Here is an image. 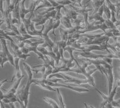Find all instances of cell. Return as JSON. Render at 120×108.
Returning a JSON list of instances; mask_svg holds the SVG:
<instances>
[{
  "mask_svg": "<svg viewBox=\"0 0 120 108\" xmlns=\"http://www.w3.org/2000/svg\"><path fill=\"white\" fill-rule=\"evenodd\" d=\"M22 63H23V68H24L25 70L28 75V79L26 85H25V86L23 87L21 97V99H19V100H20L21 102L23 103L25 108H27L28 103V97L29 95H30V87H31V84L33 83V72L32 71L31 68L30 67V66L28 64H27L25 62L23 61Z\"/></svg>",
  "mask_w": 120,
  "mask_h": 108,
  "instance_id": "cell-1",
  "label": "cell"
},
{
  "mask_svg": "<svg viewBox=\"0 0 120 108\" xmlns=\"http://www.w3.org/2000/svg\"><path fill=\"white\" fill-rule=\"evenodd\" d=\"M76 64L78 67V68L77 70H72V69H71L69 71L75 72V73H78V74H82V75H83L85 77L86 80H88V83L90 85H91L93 87H96V83H95L94 77H93V74H94L96 71H97V69L95 68L91 70H89L88 71H86V68L89 65H91L90 63V62H86L82 65H81L79 64V62L77 63Z\"/></svg>",
  "mask_w": 120,
  "mask_h": 108,
  "instance_id": "cell-2",
  "label": "cell"
},
{
  "mask_svg": "<svg viewBox=\"0 0 120 108\" xmlns=\"http://www.w3.org/2000/svg\"><path fill=\"white\" fill-rule=\"evenodd\" d=\"M43 43V41L33 42L31 41L26 40V41H25V44L24 47L21 49V52H22V53L24 54H28L31 51H33L38 56V59H43L44 56L42 54L38 52L37 51V48H38L39 45H42Z\"/></svg>",
  "mask_w": 120,
  "mask_h": 108,
  "instance_id": "cell-3",
  "label": "cell"
},
{
  "mask_svg": "<svg viewBox=\"0 0 120 108\" xmlns=\"http://www.w3.org/2000/svg\"><path fill=\"white\" fill-rule=\"evenodd\" d=\"M75 54L80 58H84L88 59H92V60H96V59H102L104 60L107 58H111V59H120V57L116 56L115 54H112V53L109 54V55H100L96 54L91 52H75Z\"/></svg>",
  "mask_w": 120,
  "mask_h": 108,
  "instance_id": "cell-4",
  "label": "cell"
},
{
  "mask_svg": "<svg viewBox=\"0 0 120 108\" xmlns=\"http://www.w3.org/2000/svg\"><path fill=\"white\" fill-rule=\"evenodd\" d=\"M44 83L46 84V85L50 86L51 87H63V88H67L70 90L78 92L79 93H82V92H90V90L87 88H77L75 86H70L68 85V83H52V82H50L48 80V79L44 80V79H40Z\"/></svg>",
  "mask_w": 120,
  "mask_h": 108,
  "instance_id": "cell-5",
  "label": "cell"
},
{
  "mask_svg": "<svg viewBox=\"0 0 120 108\" xmlns=\"http://www.w3.org/2000/svg\"><path fill=\"white\" fill-rule=\"evenodd\" d=\"M119 85H120V82H119V80H118V83H116L115 87L112 89V91L111 92V93L109 94H108V96H106V95L104 94L103 93V92H101L100 91H99L98 89L96 88V90L97 91V92L98 94H100V96L102 97V98L104 100V101L103 102L101 107L105 106L108 104H111V103L113 101V98H114L115 96V94H116V91H117Z\"/></svg>",
  "mask_w": 120,
  "mask_h": 108,
  "instance_id": "cell-6",
  "label": "cell"
},
{
  "mask_svg": "<svg viewBox=\"0 0 120 108\" xmlns=\"http://www.w3.org/2000/svg\"><path fill=\"white\" fill-rule=\"evenodd\" d=\"M60 74L63 77V80H65L64 81L61 82V83H71V84H75V85H77L78 86H81V84H86L88 83V82L86 80H81L78 79L76 78H74L72 77L68 76L66 75V74L64 73H60Z\"/></svg>",
  "mask_w": 120,
  "mask_h": 108,
  "instance_id": "cell-7",
  "label": "cell"
},
{
  "mask_svg": "<svg viewBox=\"0 0 120 108\" xmlns=\"http://www.w3.org/2000/svg\"><path fill=\"white\" fill-rule=\"evenodd\" d=\"M107 71V79H108V94L111 93V92L112 90V87H113V81H114V75L113 73V65H109V64H107L106 65L104 66Z\"/></svg>",
  "mask_w": 120,
  "mask_h": 108,
  "instance_id": "cell-8",
  "label": "cell"
},
{
  "mask_svg": "<svg viewBox=\"0 0 120 108\" xmlns=\"http://www.w3.org/2000/svg\"><path fill=\"white\" fill-rule=\"evenodd\" d=\"M10 46H11V50H12L13 56L14 58H18L19 59H22L23 60H26L28 57L31 56L30 54H24L22 53L21 49L18 47V45L15 44L14 42H10Z\"/></svg>",
  "mask_w": 120,
  "mask_h": 108,
  "instance_id": "cell-9",
  "label": "cell"
},
{
  "mask_svg": "<svg viewBox=\"0 0 120 108\" xmlns=\"http://www.w3.org/2000/svg\"><path fill=\"white\" fill-rule=\"evenodd\" d=\"M23 77H24V75H22L21 78H19L16 80V81L15 83H14V85L13 86L12 88L10 89V90L7 92L6 94L4 95V99H9L16 95L17 91H18V88H19V85H20V83H21V80H22V79L23 78Z\"/></svg>",
  "mask_w": 120,
  "mask_h": 108,
  "instance_id": "cell-10",
  "label": "cell"
},
{
  "mask_svg": "<svg viewBox=\"0 0 120 108\" xmlns=\"http://www.w3.org/2000/svg\"><path fill=\"white\" fill-rule=\"evenodd\" d=\"M54 34V42L56 44V45H58V51L59 53H60V56H61V59L62 62L66 59V58L64 57V49L67 47V41H63V40H61L60 41H58L56 40V35Z\"/></svg>",
  "mask_w": 120,
  "mask_h": 108,
  "instance_id": "cell-11",
  "label": "cell"
},
{
  "mask_svg": "<svg viewBox=\"0 0 120 108\" xmlns=\"http://www.w3.org/2000/svg\"><path fill=\"white\" fill-rule=\"evenodd\" d=\"M0 42H1V43L2 48H4V50H5L6 56H7V58L8 59V62H10V63L13 66L15 67V62H14V57L13 56L12 54L10 52L9 49H8V47H7V45L6 39H0Z\"/></svg>",
  "mask_w": 120,
  "mask_h": 108,
  "instance_id": "cell-12",
  "label": "cell"
},
{
  "mask_svg": "<svg viewBox=\"0 0 120 108\" xmlns=\"http://www.w3.org/2000/svg\"><path fill=\"white\" fill-rule=\"evenodd\" d=\"M57 12V10H54L53 11L50 12L48 13L45 14V15H43L42 17V18L40 20L39 22L38 23H36L35 24V26H38V25H45L46 22L48 20H49L50 19H54L56 17V14Z\"/></svg>",
  "mask_w": 120,
  "mask_h": 108,
  "instance_id": "cell-13",
  "label": "cell"
},
{
  "mask_svg": "<svg viewBox=\"0 0 120 108\" xmlns=\"http://www.w3.org/2000/svg\"><path fill=\"white\" fill-rule=\"evenodd\" d=\"M63 10H64V15L66 17L70 18L71 20H76L77 19V17H78V14L77 13L75 10L71 8L70 7H66V6H64L63 8Z\"/></svg>",
  "mask_w": 120,
  "mask_h": 108,
  "instance_id": "cell-14",
  "label": "cell"
},
{
  "mask_svg": "<svg viewBox=\"0 0 120 108\" xmlns=\"http://www.w3.org/2000/svg\"><path fill=\"white\" fill-rule=\"evenodd\" d=\"M37 51L41 54H42L43 56H48V57H49V58H51V59H53V60H55H55H56V56L52 51H48L45 48H43V47H41L37 48Z\"/></svg>",
  "mask_w": 120,
  "mask_h": 108,
  "instance_id": "cell-15",
  "label": "cell"
},
{
  "mask_svg": "<svg viewBox=\"0 0 120 108\" xmlns=\"http://www.w3.org/2000/svg\"><path fill=\"white\" fill-rule=\"evenodd\" d=\"M33 83H34L36 85H38L43 89L50 91H56V88H53L51 86L46 85L40 79H33Z\"/></svg>",
  "mask_w": 120,
  "mask_h": 108,
  "instance_id": "cell-16",
  "label": "cell"
},
{
  "mask_svg": "<svg viewBox=\"0 0 120 108\" xmlns=\"http://www.w3.org/2000/svg\"><path fill=\"white\" fill-rule=\"evenodd\" d=\"M21 1H16L15 5V8L13 10V18L14 19H16L17 20L21 21V18H20V6H19V3Z\"/></svg>",
  "mask_w": 120,
  "mask_h": 108,
  "instance_id": "cell-17",
  "label": "cell"
},
{
  "mask_svg": "<svg viewBox=\"0 0 120 108\" xmlns=\"http://www.w3.org/2000/svg\"><path fill=\"white\" fill-rule=\"evenodd\" d=\"M19 60H20V59L18 58H14V62H15V69H16V72H15V76H14L12 78V79H11V82H13V79L15 78V77L17 79H18L21 78V77L23 75L22 74V73H21V70H20V68H19Z\"/></svg>",
  "mask_w": 120,
  "mask_h": 108,
  "instance_id": "cell-18",
  "label": "cell"
},
{
  "mask_svg": "<svg viewBox=\"0 0 120 108\" xmlns=\"http://www.w3.org/2000/svg\"><path fill=\"white\" fill-rule=\"evenodd\" d=\"M71 20V19L68 17L63 15L62 18L60 19V24H61L63 26L67 28V29H70L73 27Z\"/></svg>",
  "mask_w": 120,
  "mask_h": 108,
  "instance_id": "cell-19",
  "label": "cell"
},
{
  "mask_svg": "<svg viewBox=\"0 0 120 108\" xmlns=\"http://www.w3.org/2000/svg\"><path fill=\"white\" fill-rule=\"evenodd\" d=\"M26 1L23 0V1H21V7H20V18H21V20L25 19V16L27 15L28 13H30V8H28L26 9L25 7V2Z\"/></svg>",
  "mask_w": 120,
  "mask_h": 108,
  "instance_id": "cell-20",
  "label": "cell"
},
{
  "mask_svg": "<svg viewBox=\"0 0 120 108\" xmlns=\"http://www.w3.org/2000/svg\"><path fill=\"white\" fill-rule=\"evenodd\" d=\"M105 3V1H98V0H94V1H92L91 4L92 7L93 8V12L91 15H94V14L97 13V11L100 8V7L103 6V4Z\"/></svg>",
  "mask_w": 120,
  "mask_h": 108,
  "instance_id": "cell-21",
  "label": "cell"
},
{
  "mask_svg": "<svg viewBox=\"0 0 120 108\" xmlns=\"http://www.w3.org/2000/svg\"><path fill=\"white\" fill-rule=\"evenodd\" d=\"M92 19H94V21H96V22H100L101 23H104L105 21V18H103V17L99 16L97 13L94 14V15H88V22Z\"/></svg>",
  "mask_w": 120,
  "mask_h": 108,
  "instance_id": "cell-22",
  "label": "cell"
},
{
  "mask_svg": "<svg viewBox=\"0 0 120 108\" xmlns=\"http://www.w3.org/2000/svg\"><path fill=\"white\" fill-rule=\"evenodd\" d=\"M8 60L6 56V51L4 48H3L2 51H0V66L2 68H4V63L8 62Z\"/></svg>",
  "mask_w": 120,
  "mask_h": 108,
  "instance_id": "cell-23",
  "label": "cell"
},
{
  "mask_svg": "<svg viewBox=\"0 0 120 108\" xmlns=\"http://www.w3.org/2000/svg\"><path fill=\"white\" fill-rule=\"evenodd\" d=\"M45 7H46V8H50V7H53L52 6L51 3H49V1H47V0H43V1H41V3H40L39 5L36 7L35 10H34V12H36V11L38 10V9H40V8H45Z\"/></svg>",
  "mask_w": 120,
  "mask_h": 108,
  "instance_id": "cell-24",
  "label": "cell"
},
{
  "mask_svg": "<svg viewBox=\"0 0 120 108\" xmlns=\"http://www.w3.org/2000/svg\"><path fill=\"white\" fill-rule=\"evenodd\" d=\"M43 100H45L47 103L51 106L53 108H60V106L57 104V103L55 100H52L51 98H48V97H44Z\"/></svg>",
  "mask_w": 120,
  "mask_h": 108,
  "instance_id": "cell-25",
  "label": "cell"
},
{
  "mask_svg": "<svg viewBox=\"0 0 120 108\" xmlns=\"http://www.w3.org/2000/svg\"><path fill=\"white\" fill-rule=\"evenodd\" d=\"M103 13H105L106 17V19H111V10H109V8H108V6L106 5V3H105L103 4Z\"/></svg>",
  "mask_w": 120,
  "mask_h": 108,
  "instance_id": "cell-26",
  "label": "cell"
},
{
  "mask_svg": "<svg viewBox=\"0 0 120 108\" xmlns=\"http://www.w3.org/2000/svg\"><path fill=\"white\" fill-rule=\"evenodd\" d=\"M56 92H57L58 97L59 101H60V108H66V105H65V104H64V100H63V96H62L61 94V92H60V91L59 90V89H58V88H56Z\"/></svg>",
  "mask_w": 120,
  "mask_h": 108,
  "instance_id": "cell-27",
  "label": "cell"
},
{
  "mask_svg": "<svg viewBox=\"0 0 120 108\" xmlns=\"http://www.w3.org/2000/svg\"><path fill=\"white\" fill-rule=\"evenodd\" d=\"M105 24L106 25V26L108 27L109 29H112V30H113V29H116L115 24H113L110 19H105Z\"/></svg>",
  "mask_w": 120,
  "mask_h": 108,
  "instance_id": "cell-28",
  "label": "cell"
},
{
  "mask_svg": "<svg viewBox=\"0 0 120 108\" xmlns=\"http://www.w3.org/2000/svg\"><path fill=\"white\" fill-rule=\"evenodd\" d=\"M19 30H18V31H19V33H20V34L21 35H25V34H27V32H26V29H25V27L24 25H23V24L22 23V22H21V24L19 25Z\"/></svg>",
  "mask_w": 120,
  "mask_h": 108,
  "instance_id": "cell-29",
  "label": "cell"
},
{
  "mask_svg": "<svg viewBox=\"0 0 120 108\" xmlns=\"http://www.w3.org/2000/svg\"><path fill=\"white\" fill-rule=\"evenodd\" d=\"M56 3L58 5H61L63 6H68L70 4H72L73 1H69V0H63V1H56Z\"/></svg>",
  "mask_w": 120,
  "mask_h": 108,
  "instance_id": "cell-30",
  "label": "cell"
},
{
  "mask_svg": "<svg viewBox=\"0 0 120 108\" xmlns=\"http://www.w3.org/2000/svg\"><path fill=\"white\" fill-rule=\"evenodd\" d=\"M97 13L98 14L99 16L103 17V6H101V7H100V8L98 9V11H97Z\"/></svg>",
  "mask_w": 120,
  "mask_h": 108,
  "instance_id": "cell-31",
  "label": "cell"
},
{
  "mask_svg": "<svg viewBox=\"0 0 120 108\" xmlns=\"http://www.w3.org/2000/svg\"><path fill=\"white\" fill-rule=\"evenodd\" d=\"M8 79H9V78H7V79H6L3 80L1 81V82H0V87H1V86L3 85H4V83H5L6 82H11V81L8 80Z\"/></svg>",
  "mask_w": 120,
  "mask_h": 108,
  "instance_id": "cell-32",
  "label": "cell"
},
{
  "mask_svg": "<svg viewBox=\"0 0 120 108\" xmlns=\"http://www.w3.org/2000/svg\"><path fill=\"white\" fill-rule=\"evenodd\" d=\"M4 94H3V91L0 89V100H3L4 99Z\"/></svg>",
  "mask_w": 120,
  "mask_h": 108,
  "instance_id": "cell-33",
  "label": "cell"
}]
</instances>
